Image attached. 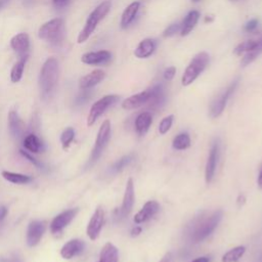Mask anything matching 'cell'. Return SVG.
I'll return each instance as SVG.
<instances>
[{"mask_svg":"<svg viewBox=\"0 0 262 262\" xmlns=\"http://www.w3.org/2000/svg\"><path fill=\"white\" fill-rule=\"evenodd\" d=\"M38 37L51 44L60 43L64 37L63 19L56 17L42 25L38 31Z\"/></svg>","mask_w":262,"mask_h":262,"instance_id":"3957f363","label":"cell"},{"mask_svg":"<svg viewBox=\"0 0 262 262\" xmlns=\"http://www.w3.org/2000/svg\"><path fill=\"white\" fill-rule=\"evenodd\" d=\"M10 0H0V9L6 4V3H8Z\"/></svg>","mask_w":262,"mask_h":262,"instance_id":"681fc988","label":"cell"},{"mask_svg":"<svg viewBox=\"0 0 262 262\" xmlns=\"http://www.w3.org/2000/svg\"><path fill=\"white\" fill-rule=\"evenodd\" d=\"M10 46L19 56L29 55V49H30L29 35L27 33H19L15 35L10 40Z\"/></svg>","mask_w":262,"mask_h":262,"instance_id":"2e32d148","label":"cell"},{"mask_svg":"<svg viewBox=\"0 0 262 262\" xmlns=\"http://www.w3.org/2000/svg\"><path fill=\"white\" fill-rule=\"evenodd\" d=\"M223 216L222 210H216L212 215L203 219L202 222L198 224L194 228V231L191 233V241L193 243H200L208 237L218 226Z\"/></svg>","mask_w":262,"mask_h":262,"instance_id":"5b68a950","label":"cell"},{"mask_svg":"<svg viewBox=\"0 0 262 262\" xmlns=\"http://www.w3.org/2000/svg\"><path fill=\"white\" fill-rule=\"evenodd\" d=\"M149 90V99L147 103L150 108L157 110L161 107L165 102V92L162 84H156Z\"/></svg>","mask_w":262,"mask_h":262,"instance_id":"7402d4cb","label":"cell"},{"mask_svg":"<svg viewBox=\"0 0 262 262\" xmlns=\"http://www.w3.org/2000/svg\"><path fill=\"white\" fill-rule=\"evenodd\" d=\"M192 262H209V258L204 256V257H199L196 259H194Z\"/></svg>","mask_w":262,"mask_h":262,"instance_id":"7dc6e473","label":"cell"},{"mask_svg":"<svg viewBox=\"0 0 262 262\" xmlns=\"http://www.w3.org/2000/svg\"><path fill=\"white\" fill-rule=\"evenodd\" d=\"M90 96H91V92L89 91V89H83L82 93H80L79 96L76 98V103L83 104L90 98Z\"/></svg>","mask_w":262,"mask_h":262,"instance_id":"74e56055","label":"cell"},{"mask_svg":"<svg viewBox=\"0 0 262 262\" xmlns=\"http://www.w3.org/2000/svg\"><path fill=\"white\" fill-rule=\"evenodd\" d=\"M118 249L112 243H106L100 251L98 262H118Z\"/></svg>","mask_w":262,"mask_h":262,"instance_id":"484cf974","label":"cell"},{"mask_svg":"<svg viewBox=\"0 0 262 262\" xmlns=\"http://www.w3.org/2000/svg\"><path fill=\"white\" fill-rule=\"evenodd\" d=\"M110 138H111V122L108 120H105L102 122L98 130L96 140L88 161V166H92L100 158Z\"/></svg>","mask_w":262,"mask_h":262,"instance_id":"8992f818","label":"cell"},{"mask_svg":"<svg viewBox=\"0 0 262 262\" xmlns=\"http://www.w3.org/2000/svg\"><path fill=\"white\" fill-rule=\"evenodd\" d=\"M159 262H174V256L171 252L166 253Z\"/></svg>","mask_w":262,"mask_h":262,"instance_id":"7bdbcfd3","label":"cell"},{"mask_svg":"<svg viewBox=\"0 0 262 262\" xmlns=\"http://www.w3.org/2000/svg\"><path fill=\"white\" fill-rule=\"evenodd\" d=\"M139 8H140V2L134 1V2L130 3L124 9V11L122 13V16H121V23H120L122 29H126L131 25V23L136 17Z\"/></svg>","mask_w":262,"mask_h":262,"instance_id":"603a6c76","label":"cell"},{"mask_svg":"<svg viewBox=\"0 0 262 262\" xmlns=\"http://www.w3.org/2000/svg\"><path fill=\"white\" fill-rule=\"evenodd\" d=\"M85 248V243L81 239L78 238H74L69 241L68 243H66L61 250H60V255L62 258L64 259H72L76 256H78L79 254H81L83 252Z\"/></svg>","mask_w":262,"mask_h":262,"instance_id":"e0dca14e","label":"cell"},{"mask_svg":"<svg viewBox=\"0 0 262 262\" xmlns=\"http://www.w3.org/2000/svg\"><path fill=\"white\" fill-rule=\"evenodd\" d=\"M157 48V43L154 39L146 38L143 39L142 41L139 42L137 47L134 50V55L137 58H147L149 57L156 50Z\"/></svg>","mask_w":262,"mask_h":262,"instance_id":"44dd1931","label":"cell"},{"mask_svg":"<svg viewBox=\"0 0 262 262\" xmlns=\"http://www.w3.org/2000/svg\"><path fill=\"white\" fill-rule=\"evenodd\" d=\"M257 262H262V254L259 256V258H258V260H257Z\"/></svg>","mask_w":262,"mask_h":262,"instance_id":"f907efd6","label":"cell"},{"mask_svg":"<svg viewBox=\"0 0 262 262\" xmlns=\"http://www.w3.org/2000/svg\"><path fill=\"white\" fill-rule=\"evenodd\" d=\"M257 183H258V186H259L260 188H262V166L260 167V170H259V174H258Z\"/></svg>","mask_w":262,"mask_h":262,"instance_id":"bcb514c9","label":"cell"},{"mask_svg":"<svg viewBox=\"0 0 262 262\" xmlns=\"http://www.w3.org/2000/svg\"><path fill=\"white\" fill-rule=\"evenodd\" d=\"M246 252L245 246H237L222 256V262H237Z\"/></svg>","mask_w":262,"mask_h":262,"instance_id":"4dcf8cb0","label":"cell"},{"mask_svg":"<svg viewBox=\"0 0 262 262\" xmlns=\"http://www.w3.org/2000/svg\"><path fill=\"white\" fill-rule=\"evenodd\" d=\"M219 156H220V144H219V141L216 139L211 145L208 160L206 163L205 179H206L207 183H210L214 178V175L216 172V167H217L218 160H219Z\"/></svg>","mask_w":262,"mask_h":262,"instance_id":"30bf717a","label":"cell"},{"mask_svg":"<svg viewBox=\"0 0 262 262\" xmlns=\"http://www.w3.org/2000/svg\"><path fill=\"white\" fill-rule=\"evenodd\" d=\"M8 129L11 136L15 139H19L24 135L25 123L15 111H10L8 114Z\"/></svg>","mask_w":262,"mask_h":262,"instance_id":"9a60e30c","label":"cell"},{"mask_svg":"<svg viewBox=\"0 0 262 262\" xmlns=\"http://www.w3.org/2000/svg\"><path fill=\"white\" fill-rule=\"evenodd\" d=\"M134 160V155L130 154V155H126L124 157H122L120 160H118L113 166H112V171L115 173H118L120 171H122L125 167H127L132 161Z\"/></svg>","mask_w":262,"mask_h":262,"instance_id":"e575fe53","label":"cell"},{"mask_svg":"<svg viewBox=\"0 0 262 262\" xmlns=\"http://www.w3.org/2000/svg\"><path fill=\"white\" fill-rule=\"evenodd\" d=\"M119 100V96L115 95V94H108L105 95L103 97H101L100 99H98L97 101H95L88 114L87 117V125L88 126H92L96 120L113 104H115L117 101Z\"/></svg>","mask_w":262,"mask_h":262,"instance_id":"52a82bcc","label":"cell"},{"mask_svg":"<svg viewBox=\"0 0 262 262\" xmlns=\"http://www.w3.org/2000/svg\"><path fill=\"white\" fill-rule=\"evenodd\" d=\"M172 146H173V148H175L177 150H182V149L189 147L190 146V137H189L188 133L182 132V133H179L178 135H176L173 139Z\"/></svg>","mask_w":262,"mask_h":262,"instance_id":"1f68e13d","label":"cell"},{"mask_svg":"<svg viewBox=\"0 0 262 262\" xmlns=\"http://www.w3.org/2000/svg\"><path fill=\"white\" fill-rule=\"evenodd\" d=\"M103 224H104V210L101 206H98L95 209L91 219L89 220L87 230H86L87 235L91 241H94L98 237Z\"/></svg>","mask_w":262,"mask_h":262,"instance_id":"8fae6325","label":"cell"},{"mask_svg":"<svg viewBox=\"0 0 262 262\" xmlns=\"http://www.w3.org/2000/svg\"><path fill=\"white\" fill-rule=\"evenodd\" d=\"M133 205H134V183H133V179L129 178L126 183L122 206L118 211V217L119 218L127 217L132 211Z\"/></svg>","mask_w":262,"mask_h":262,"instance_id":"4fadbf2b","label":"cell"},{"mask_svg":"<svg viewBox=\"0 0 262 262\" xmlns=\"http://www.w3.org/2000/svg\"><path fill=\"white\" fill-rule=\"evenodd\" d=\"M210 61V56L206 51L199 52L195 54L192 59L190 60L189 64L186 67L182 78L181 84L183 86H188L200 76V74L206 69Z\"/></svg>","mask_w":262,"mask_h":262,"instance_id":"277c9868","label":"cell"},{"mask_svg":"<svg viewBox=\"0 0 262 262\" xmlns=\"http://www.w3.org/2000/svg\"><path fill=\"white\" fill-rule=\"evenodd\" d=\"M213 19H214V16L213 15H207L206 17H205V23H211V21H213Z\"/></svg>","mask_w":262,"mask_h":262,"instance_id":"c3c4849f","label":"cell"},{"mask_svg":"<svg viewBox=\"0 0 262 262\" xmlns=\"http://www.w3.org/2000/svg\"><path fill=\"white\" fill-rule=\"evenodd\" d=\"M199 19H200V12L198 10L189 11L181 24L180 35L182 37L187 36L193 30V28L198 24Z\"/></svg>","mask_w":262,"mask_h":262,"instance_id":"cb8c5ba5","label":"cell"},{"mask_svg":"<svg viewBox=\"0 0 262 262\" xmlns=\"http://www.w3.org/2000/svg\"><path fill=\"white\" fill-rule=\"evenodd\" d=\"M258 19L257 18H252V19H250L249 21H247L246 23V25H245V27H244V30L246 31V32H248V33H251V32H254L256 29H257V27H258Z\"/></svg>","mask_w":262,"mask_h":262,"instance_id":"f35d334b","label":"cell"},{"mask_svg":"<svg viewBox=\"0 0 262 262\" xmlns=\"http://www.w3.org/2000/svg\"><path fill=\"white\" fill-rule=\"evenodd\" d=\"M173 119H174L173 115H170V116L165 117L161 121V123L159 125V132H160V134H166L170 130V128L172 126V123H173Z\"/></svg>","mask_w":262,"mask_h":262,"instance_id":"d590c367","label":"cell"},{"mask_svg":"<svg viewBox=\"0 0 262 262\" xmlns=\"http://www.w3.org/2000/svg\"><path fill=\"white\" fill-rule=\"evenodd\" d=\"M59 67L54 57H49L42 66L39 75V87L44 98H48L54 91L58 81Z\"/></svg>","mask_w":262,"mask_h":262,"instance_id":"6da1fadb","label":"cell"},{"mask_svg":"<svg viewBox=\"0 0 262 262\" xmlns=\"http://www.w3.org/2000/svg\"><path fill=\"white\" fill-rule=\"evenodd\" d=\"M191 1H192V2H199L200 0H191Z\"/></svg>","mask_w":262,"mask_h":262,"instance_id":"816d5d0a","label":"cell"},{"mask_svg":"<svg viewBox=\"0 0 262 262\" xmlns=\"http://www.w3.org/2000/svg\"><path fill=\"white\" fill-rule=\"evenodd\" d=\"M148 99H149V90L147 89L126 98L122 102V107L124 110H134L147 103Z\"/></svg>","mask_w":262,"mask_h":262,"instance_id":"d6986e66","label":"cell"},{"mask_svg":"<svg viewBox=\"0 0 262 262\" xmlns=\"http://www.w3.org/2000/svg\"><path fill=\"white\" fill-rule=\"evenodd\" d=\"M23 143L25 148L32 154H38L42 149V142L40 138L34 133H30L25 136Z\"/></svg>","mask_w":262,"mask_h":262,"instance_id":"4316f807","label":"cell"},{"mask_svg":"<svg viewBox=\"0 0 262 262\" xmlns=\"http://www.w3.org/2000/svg\"><path fill=\"white\" fill-rule=\"evenodd\" d=\"M237 85H238V79H236V80H234L213 102H212V104H211V106H210V116H211V118H217V117H219L222 113H223V111H224V108H225V106H226V103H227V101H228V99H229V97L231 96V94L234 92V90L236 89V87H237Z\"/></svg>","mask_w":262,"mask_h":262,"instance_id":"ba28073f","label":"cell"},{"mask_svg":"<svg viewBox=\"0 0 262 262\" xmlns=\"http://www.w3.org/2000/svg\"><path fill=\"white\" fill-rule=\"evenodd\" d=\"M160 210V205L157 201H148L146 202L141 210L134 216L135 223H143L154 217Z\"/></svg>","mask_w":262,"mask_h":262,"instance_id":"ac0fdd59","label":"cell"},{"mask_svg":"<svg viewBox=\"0 0 262 262\" xmlns=\"http://www.w3.org/2000/svg\"><path fill=\"white\" fill-rule=\"evenodd\" d=\"M176 74V68L175 67H169L164 71V79L166 81H171Z\"/></svg>","mask_w":262,"mask_h":262,"instance_id":"ab89813d","label":"cell"},{"mask_svg":"<svg viewBox=\"0 0 262 262\" xmlns=\"http://www.w3.org/2000/svg\"><path fill=\"white\" fill-rule=\"evenodd\" d=\"M141 227L140 226H135V227H133L132 229H131V236H137L139 233H141Z\"/></svg>","mask_w":262,"mask_h":262,"instance_id":"f6af8a7d","label":"cell"},{"mask_svg":"<svg viewBox=\"0 0 262 262\" xmlns=\"http://www.w3.org/2000/svg\"><path fill=\"white\" fill-rule=\"evenodd\" d=\"M259 42V39L257 40H247V41H244L242 43H239L234 49H233V53L235 55H244L245 53H247L248 51L252 50L253 48H255L257 46Z\"/></svg>","mask_w":262,"mask_h":262,"instance_id":"d6a6232c","label":"cell"},{"mask_svg":"<svg viewBox=\"0 0 262 262\" xmlns=\"http://www.w3.org/2000/svg\"><path fill=\"white\" fill-rule=\"evenodd\" d=\"M105 77V73L102 70H94L86 76L82 77L79 81V87L83 89H90L95 85L99 84Z\"/></svg>","mask_w":262,"mask_h":262,"instance_id":"ffe728a7","label":"cell"},{"mask_svg":"<svg viewBox=\"0 0 262 262\" xmlns=\"http://www.w3.org/2000/svg\"><path fill=\"white\" fill-rule=\"evenodd\" d=\"M28 57H29V55L20 56L19 59L14 63V66L11 69V72H10V80H11V82L17 83V82L20 81Z\"/></svg>","mask_w":262,"mask_h":262,"instance_id":"83f0119b","label":"cell"},{"mask_svg":"<svg viewBox=\"0 0 262 262\" xmlns=\"http://www.w3.org/2000/svg\"><path fill=\"white\" fill-rule=\"evenodd\" d=\"M46 230V222L41 220L32 221L27 230V244L29 247L37 246Z\"/></svg>","mask_w":262,"mask_h":262,"instance_id":"7c38bea8","label":"cell"},{"mask_svg":"<svg viewBox=\"0 0 262 262\" xmlns=\"http://www.w3.org/2000/svg\"><path fill=\"white\" fill-rule=\"evenodd\" d=\"M112 7V2L110 0L103 1L101 2L88 16L86 24L84 26V28L82 29V31L80 32L79 36H78V43H84L90 36L91 34L94 32V30L96 29L97 25L99 24L100 20H102L105 15L110 12Z\"/></svg>","mask_w":262,"mask_h":262,"instance_id":"7a4b0ae2","label":"cell"},{"mask_svg":"<svg viewBox=\"0 0 262 262\" xmlns=\"http://www.w3.org/2000/svg\"><path fill=\"white\" fill-rule=\"evenodd\" d=\"M261 52H262V36L259 38V42H258L257 46L243 55V57L241 59V64L243 67H246V66L250 64L251 62H253L260 55Z\"/></svg>","mask_w":262,"mask_h":262,"instance_id":"f546056e","label":"cell"},{"mask_svg":"<svg viewBox=\"0 0 262 262\" xmlns=\"http://www.w3.org/2000/svg\"><path fill=\"white\" fill-rule=\"evenodd\" d=\"M180 29H181L180 24H172L168 28H166V30L163 32V36L165 38L172 37V36L176 35L177 33H180Z\"/></svg>","mask_w":262,"mask_h":262,"instance_id":"8d00e7d4","label":"cell"},{"mask_svg":"<svg viewBox=\"0 0 262 262\" xmlns=\"http://www.w3.org/2000/svg\"><path fill=\"white\" fill-rule=\"evenodd\" d=\"M151 122H152V118L150 113L143 112L139 114L135 119V130L138 133V135L140 136L144 135L147 132Z\"/></svg>","mask_w":262,"mask_h":262,"instance_id":"d4e9b609","label":"cell"},{"mask_svg":"<svg viewBox=\"0 0 262 262\" xmlns=\"http://www.w3.org/2000/svg\"><path fill=\"white\" fill-rule=\"evenodd\" d=\"M230 1H238V0H230Z\"/></svg>","mask_w":262,"mask_h":262,"instance_id":"f5cc1de1","label":"cell"},{"mask_svg":"<svg viewBox=\"0 0 262 262\" xmlns=\"http://www.w3.org/2000/svg\"><path fill=\"white\" fill-rule=\"evenodd\" d=\"M71 0H52V4L55 8H63L69 5Z\"/></svg>","mask_w":262,"mask_h":262,"instance_id":"b9f144b4","label":"cell"},{"mask_svg":"<svg viewBox=\"0 0 262 262\" xmlns=\"http://www.w3.org/2000/svg\"><path fill=\"white\" fill-rule=\"evenodd\" d=\"M78 212H79V209L74 208V209L66 210L60 214H58L57 216H55L50 223L51 233L54 235L59 234L72 222V220L76 217Z\"/></svg>","mask_w":262,"mask_h":262,"instance_id":"9c48e42d","label":"cell"},{"mask_svg":"<svg viewBox=\"0 0 262 262\" xmlns=\"http://www.w3.org/2000/svg\"><path fill=\"white\" fill-rule=\"evenodd\" d=\"M1 175L5 180H7L8 182L14 183V184H27L32 181L31 176L20 174V173L10 172V171H2Z\"/></svg>","mask_w":262,"mask_h":262,"instance_id":"f1b7e54d","label":"cell"},{"mask_svg":"<svg viewBox=\"0 0 262 262\" xmlns=\"http://www.w3.org/2000/svg\"><path fill=\"white\" fill-rule=\"evenodd\" d=\"M75 138V130L72 127H69L63 130L60 135V142L63 149H68Z\"/></svg>","mask_w":262,"mask_h":262,"instance_id":"836d02e7","label":"cell"},{"mask_svg":"<svg viewBox=\"0 0 262 262\" xmlns=\"http://www.w3.org/2000/svg\"><path fill=\"white\" fill-rule=\"evenodd\" d=\"M7 213H8L7 208L4 207V206H0V224L2 223V221L4 220V218L6 217Z\"/></svg>","mask_w":262,"mask_h":262,"instance_id":"ee69618b","label":"cell"},{"mask_svg":"<svg viewBox=\"0 0 262 262\" xmlns=\"http://www.w3.org/2000/svg\"><path fill=\"white\" fill-rule=\"evenodd\" d=\"M112 59V53L107 50H99V51H91L86 52L82 55V62L90 66L96 64H105Z\"/></svg>","mask_w":262,"mask_h":262,"instance_id":"5bb4252c","label":"cell"},{"mask_svg":"<svg viewBox=\"0 0 262 262\" xmlns=\"http://www.w3.org/2000/svg\"><path fill=\"white\" fill-rule=\"evenodd\" d=\"M19 151H20L21 156H23V157H25L26 159H28L32 164H34V165H35V166H37V167H40V166H41V164H40V163H39V162H38L34 157H32L28 151H25V150H23V149H20Z\"/></svg>","mask_w":262,"mask_h":262,"instance_id":"60d3db41","label":"cell"}]
</instances>
